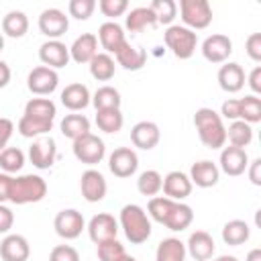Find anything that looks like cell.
I'll list each match as a JSON object with an SVG mask.
<instances>
[{"label": "cell", "mask_w": 261, "mask_h": 261, "mask_svg": "<svg viewBox=\"0 0 261 261\" xmlns=\"http://www.w3.org/2000/svg\"><path fill=\"white\" fill-rule=\"evenodd\" d=\"M190 181L192 186L196 184L198 188H214L220 179V169L216 163L208 161V159H202V161H196L190 169Z\"/></svg>", "instance_id": "cell-22"}, {"label": "cell", "mask_w": 261, "mask_h": 261, "mask_svg": "<svg viewBox=\"0 0 261 261\" xmlns=\"http://www.w3.org/2000/svg\"><path fill=\"white\" fill-rule=\"evenodd\" d=\"M39 59L45 67H51V69L65 67L69 61V47L61 41H45L39 47Z\"/></svg>", "instance_id": "cell-17"}, {"label": "cell", "mask_w": 261, "mask_h": 261, "mask_svg": "<svg viewBox=\"0 0 261 261\" xmlns=\"http://www.w3.org/2000/svg\"><path fill=\"white\" fill-rule=\"evenodd\" d=\"M29 159L37 169H49L57 159V145L51 135L33 139L29 147Z\"/></svg>", "instance_id": "cell-8"}, {"label": "cell", "mask_w": 261, "mask_h": 261, "mask_svg": "<svg viewBox=\"0 0 261 261\" xmlns=\"http://www.w3.org/2000/svg\"><path fill=\"white\" fill-rule=\"evenodd\" d=\"M98 41L102 45V49L110 55V53H118V49L126 43L124 39V29L116 22V20H108V22H102L100 29H98Z\"/></svg>", "instance_id": "cell-20"}, {"label": "cell", "mask_w": 261, "mask_h": 261, "mask_svg": "<svg viewBox=\"0 0 261 261\" xmlns=\"http://www.w3.org/2000/svg\"><path fill=\"white\" fill-rule=\"evenodd\" d=\"M96 53H98V37L94 33L80 35L69 47V59H73L75 63H90Z\"/></svg>", "instance_id": "cell-25"}, {"label": "cell", "mask_w": 261, "mask_h": 261, "mask_svg": "<svg viewBox=\"0 0 261 261\" xmlns=\"http://www.w3.org/2000/svg\"><path fill=\"white\" fill-rule=\"evenodd\" d=\"M71 149H73L75 159L82 161V163H86V165H96V163H100V161L104 159V155H106V145H104V141H102L98 135H92V133H88V135L75 139Z\"/></svg>", "instance_id": "cell-7"}, {"label": "cell", "mask_w": 261, "mask_h": 261, "mask_svg": "<svg viewBox=\"0 0 261 261\" xmlns=\"http://www.w3.org/2000/svg\"><path fill=\"white\" fill-rule=\"evenodd\" d=\"M80 190H82V196L86 202H102L104 196H106V179L104 175L98 171V169H86L82 173V179H80Z\"/></svg>", "instance_id": "cell-15"}, {"label": "cell", "mask_w": 261, "mask_h": 261, "mask_svg": "<svg viewBox=\"0 0 261 261\" xmlns=\"http://www.w3.org/2000/svg\"><path fill=\"white\" fill-rule=\"evenodd\" d=\"M55 114H57V106L49 98H31L24 106V116H31V118L53 122Z\"/></svg>", "instance_id": "cell-30"}, {"label": "cell", "mask_w": 261, "mask_h": 261, "mask_svg": "<svg viewBox=\"0 0 261 261\" xmlns=\"http://www.w3.org/2000/svg\"><path fill=\"white\" fill-rule=\"evenodd\" d=\"M245 51H247V55H249L255 63L261 61V33H251V35L247 37Z\"/></svg>", "instance_id": "cell-47"}, {"label": "cell", "mask_w": 261, "mask_h": 261, "mask_svg": "<svg viewBox=\"0 0 261 261\" xmlns=\"http://www.w3.org/2000/svg\"><path fill=\"white\" fill-rule=\"evenodd\" d=\"M249 179H251V184L253 186H261V159L257 157V159H253V161H249Z\"/></svg>", "instance_id": "cell-52"}, {"label": "cell", "mask_w": 261, "mask_h": 261, "mask_svg": "<svg viewBox=\"0 0 261 261\" xmlns=\"http://www.w3.org/2000/svg\"><path fill=\"white\" fill-rule=\"evenodd\" d=\"M247 165H249V155H247L245 149L232 147V145L230 147H222V151H220V167L218 169H222L230 177H237V175L245 173Z\"/></svg>", "instance_id": "cell-16"}, {"label": "cell", "mask_w": 261, "mask_h": 261, "mask_svg": "<svg viewBox=\"0 0 261 261\" xmlns=\"http://www.w3.org/2000/svg\"><path fill=\"white\" fill-rule=\"evenodd\" d=\"M186 243L175 237H167L157 245L155 261H186Z\"/></svg>", "instance_id": "cell-28"}, {"label": "cell", "mask_w": 261, "mask_h": 261, "mask_svg": "<svg viewBox=\"0 0 261 261\" xmlns=\"http://www.w3.org/2000/svg\"><path fill=\"white\" fill-rule=\"evenodd\" d=\"M118 224L124 230V237L133 245H141V243H145L151 237V220H149L147 212L139 204H126V206H122Z\"/></svg>", "instance_id": "cell-3"}, {"label": "cell", "mask_w": 261, "mask_h": 261, "mask_svg": "<svg viewBox=\"0 0 261 261\" xmlns=\"http://www.w3.org/2000/svg\"><path fill=\"white\" fill-rule=\"evenodd\" d=\"M249 237H251V228H249V224L245 220L234 218V220H228L222 226V241L226 245H230V247H239V245L247 243Z\"/></svg>", "instance_id": "cell-31"}, {"label": "cell", "mask_w": 261, "mask_h": 261, "mask_svg": "<svg viewBox=\"0 0 261 261\" xmlns=\"http://www.w3.org/2000/svg\"><path fill=\"white\" fill-rule=\"evenodd\" d=\"M155 24H157V18H155V14H153V10L149 6H137L124 18V27L130 33H141L143 29L155 27Z\"/></svg>", "instance_id": "cell-29"}, {"label": "cell", "mask_w": 261, "mask_h": 261, "mask_svg": "<svg viewBox=\"0 0 261 261\" xmlns=\"http://www.w3.org/2000/svg\"><path fill=\"white\" fill-rule=\"evenodd\" d=\"M45 196H47V181L41 175L27 173V175L12 177V181H10L8 202H12V204H18V206L35 204V202H41Z\"/></svg>", "instance_id": "cell-4"}, {"label": "cell", "mask_w": 261, "mask_h": 261, "mask_svg": "<svg viewBox=\"0 0 261 261\" xmlns=\"http://www.w3.org/2000/svg\"><path fill=\"white\" fill-rule=\"evenodd\" d=\"M10 181H12V175H8V173H0V204L8 202Z\"/></svg>", "instance_id": "cell-53"}, {"label": "cell", "mask_w": 261, "mask_h": 261, "mask_svg": "<svg viewBox=\"0 0 261 261\" xmlns=\"http://www.w3.org/2000/svg\"><path fill=\"white\" fill-rule=\"evenodd\" d=\"M116 71V63L108 53H96L94 59L90 61V73L94 80L98 82H108L114 77Z\"/></svg>", "instance_id": "cell-34"}, {"label": "cell", "mask_w": 261, "mask_h": 261, "mask_svg": "<svg viewBox=\"0 0 261 261\" xmlns=\"http://www.w3.org/2000/svg\"><path fill=\"white\" fill-rule=\"evenodd\" d=\"M51 128H53V122L39 120V118H31V116H24V114H22L20 120H18V133H20L24 139L43 137V135H47Z\"/></svg>", "instance_id": "cell-39"}, {"label": "cell", "mask_w": 261, "mask_h": 261, "mask_svg": "<svg viewBox=\"0 0 261 261\" xmlns=\"http://www.w3.org/2000/svg\"><path fill=\"white\" fill-rule=\"evenodd\" d=\"M53 228L55 232L65 239V241H73L82 234V230L86 228V220L82 216V212H77L75 208H67L57 212L55 220H53Z\"/></svg>", "instance_id": "cell-9"}, {"label": "cell", "mask_w": 261, "mask_h": 261, "mask_svg": "<svg viewBox=\"0 0 261 261\" xmlns=\"http://www.w3.org/2000/svg\"><path fill=\"white\" fill-rule=\"evenodd\" d=\"M239 120L247 124H255L261 120V98L249 94L245 98H239Z\"/></svg>", "instance_id": "cell-38"}, {"label": "cell", "mask_w": 261, "mask_h": 261, "mask_svg": "<svg viewBox=\"0 0 261 261\" xmlns=\"http://www.w3.org/2000/svg\"><path fill=\"white\" fill-rule=\"evenodd\" d=\"M218 86L224 92H228V94L241 92L243 86H245V69L239 63H234V61L224 63L218 69Z\"/></svg>", "instance_id": "cell-26"}, {"label": "cell", "mask_w": 261, "mask_h": 261, "mask_svg": "<svg viewBox=\"0 0 261 261\" xmlns=\"http://www.w3.org/2000/svg\"><path fill=\"white\" fill-rule=\"evenodd\" d=\"M163 39H165L167 49H171V53L177 59H190L196 51V45H198V35L194 31L186 29L184 24L167 27L163 33Z\"/></svg>", "instance_id": "cell-5"}, {"label": "cell", "mask_w": 261, "mask_h": 261, "mask_svg": "<svg viewBox=\"0 0 261 261\" xmlns=\"http://www.w3.org/2000/svg\"><path fill=\"white\" fill-rule=\"evenodd\" d=\"M88 234H90V239L96 245H100L104 241H112L118 234V220L112 214H108V212H100V214L90 218Z\"/></svg>", "instance_id": "cell-12"}, {"label": "cell", "mask_w": 261, "mask_h": 261, "mask_svg": "<svg viewBox=\"0 0 261 261\" xmlns=\"http://www.w3.org/2000/svg\"><path fill=\"white\" fill-rule=\"evenodd\" d=\"M220 118L239 120V100L237 98H228V100L222 102V106H220Z\"/></svg>", "instance_id": "cell-48"}, {"label": "cell", "mask_w": 261, "mask_h": 261, "mask_svg": "<svg viewBox=\"0 0 261 261\" xmlns=\"http://www.w3.org/2000/svg\"><path fill=\"white\" fill-rule=\"evenodd\" d=\"M67 10H69V16L77 20H88L96 10V2L94 0H69Z\"/></svg>", "instance_id": "cell-44"}, {"label": "cell", "mask_w": 261, "mask_h": 261, "mask_svg": "<svg viewBox=\"0 0 261 261\" xmlns=\"http://www.w3.org/2000/svg\"><path fill=\"white\" fill-rule=\"evenodd\" d=\"M161 190H163L165 198L179 202V200H184V198H188L192 194V181L184 171H169L163 177Z\"/></svg>", "instance_id": "cell-21"}, {"label": "cell", "mask_w": 261, "mask_h": 261, "mask_svg": "<svg viewBox=\"0 0 261 261\" xmlns=\"http://www.w3.org/2000/svg\"><path fill=\"white\" fill-rule=\"evenodd\" d=\"M245 261H261V249H251L249 253H247V259Z\"/></svg>", "instance_id": "cell-55"}, {"label": "cell", "mask_w": 261, "mask_h": 261, "mask_svg": "<svg viewBox=\"0 0 261 261\" xmlns=\"http://www.w3.org/2000/svg\"><path fill=\"white\" fill-rule=\"evenodd\" d=\"M12 130H14V124L10 118H2L0 116V153L6 149L10 137H12Z\"/></svg>", "instance_id": "cell-49"}, {"label": "cell", "mask_w": 261, "mask_h": 261, "mask_svg": "<svg viewBox=\"0 0 261 261\" xmlns=\"http://www.w3.org/2000/svg\"><path fill=\"white\" fill-rule=\"evenodd\" d=\"M24 165V153L18 149V147H6L2 153H0V169L4 173H16L20 171Z\"/></svg>", "instance_id": "cell-41"}, {"label": "cell", "mask_w": 261, "mask_h": 261, "mask_svg": "<svg viewBox=\"0 0 261 261\" xmlns=\"http://www.w3.org/2000/svg\"><path fill=\"white\" fill-rule=\"evenodd\" d=\"M194 124L198 130V137L204 147L208 149H220L226 143V128L222 124V118L212 108H198L194 114Z\"/></svg>", "instance_id": "cell-2"}, {"label": "cell", "mask_w": 261, "mask_h": 261, "mask_svg": "<svg viewBox=\"0 0 261 261\" xmlns=\"http://www.w3.org/2000/svg\"><path fill=\"white\" fill-rule=\"evenodd\" d=\"M247 84H249V88L253 90V96L261 94V67H259V65L253 67V71H251L249 77H247Z\"/></svg>", "instance_id": "cell-51"}, {"label": "cell", "mask_w": 261, "mask_h": 261, "mask_svg": "<svg viewBox=\"0 0 261 261\" xmlns=\"http://www.w3.org/2000/svg\"><path fill=\"white\" fill-rule=\"evenodd\" d=\"M214 249H216L214 239L206 230H194L190 234L188 243H186V253H190V257L196 259V261H208V259H212Z\"/></svg>", "instance_id": "cell-19"}, {"label": "cell", "mask_w": 261, "mask_h": 261, "mask_svg": "<svg viewBox=\"0 0 261 261\" xmlns=\"http://www.w3.org/2000/svg\"><path fill=\"white\" fill-rule=\"evenodd\" d=\"M59 128H61V135L65 139L75 141V139H80V137L90 133V120L84 114H65V118L61 120Z\"/></svg>", "instance_id": "cell-32"}, {"label": "cell", "mask_w": 261, "mask_h": 261, "mask_svg": "<svg viewBox=\"0 0 261 261\" xmlns=\"http://www.w3.org/2000/svg\"><path fill=\"white\" fill-rule=\"evenodd\" d=\"M61 104L71 110V112H77V110H84L90 102H92V96H90V90L88 86L75 82V84H67L63 90H61Z\"/></svg>", "instance_id": "cell-24"}, {"label": "cell", "mask_w": 261, "mask_h": 261, "mask_svg": "<svg viewBox=\"0 0 261 261\" xmlns=\"http://www.w3.org/2000/svg\"><path fill=\"white\" fill-rule=\"evenodd\" d=\"M10 67H8V63L6 61H2L0 59V88H6L8 86V82H10Z\"/></svg>", "instance_id": "cell-54"}, {"label": "cell", "mask_w": 261, "mask_h": 261, "mask_svg": "<svg viewBox=\"0 0 261 261\" xmlns=\"http://www.w3.org/2000/svg\"><path fill=\"white\" fill-rule=\"evenodd\" d=\"M124 245L116 239L112 241H104L98 245V259L100 261H118L122 255H124Z\"/></svg>", "instance_id": "cell-43"}, {"label": "cell", "mask_w": 261, "mask_h": 261, "mask_svg": "<svg viewBox=\"0 0 261 261\" xmlns=\"http://www.w3.org/2000/svg\"><path fill=\"white\" fill-rule=\"evenodd\" d=\"M232 53V41L226 35L214 33L204 39L202 43V55L210 63H224Z\"/></svg>", "instance_id": "cell-14"}, {"label": "cell", "mask_w": 261, "mask_h": 261, "mask_svg": "<svg viewBox=\"0 0 261 261\" xmlns=\"http://www.w3.org/2000/svg\"><path fill=\"white\" fill-rule=\"evenodd\" d=\"M96 124L100 130L108 133V135H114L122 128L124 124V118H122V112L120 108H106V110H96Z\"/></svg>", "instance_id": "cell-35"}, {"label": "cell", "mask_w": 261, "mask_h": 261, "mask_svg": "<svg viewBox=\"0 0 261 261\" xmlns=\"http://www.w3.org/2000/svg\"><path fill=\"white\" fill-rule=\"evenodd\" d=\"M159 139H161V130L153 120H141L130 128V141L137 149L149 151L157 147Z\"/></svg>", "instance_id": "cell-18"}, {"label": "cell", "mask_w": 261, "mask_h": 261, "mask_svg": "<svg viewBox=\"0 0 261 261\" xmlns=\"http://www.w3.org/2000/svg\"><path fill=\"white\" fill-rule=\"evenodd\" d=\"M14 224V214L8 206L0 204V234H6Z\"/></svg>", "instance_id": "cell-50"}, {"label": "cell", "mask_w": 261, "mask_h": 261, "mask_svg": "<svg viewBox=\"0 0 261 261\" xmlns=\"http://www.w3.org/2000/svg\"><path fill=\"white\" fill-rule=\"evenodd\" d=\"M118 261H137V259H135V257H130V255H126V253H124V255H122V257H120V259H118Z\"/></svg>", "instance_id": "cell-57"}, {"label": "cell", "mask_w": 261, "mask_h": 261, "mask_svg": "<svg viewBox=\"0 0 261 261\" xmlns=\"http://www.w3.org/2000/svg\"><path fill=\"white\" fill-rule=\"evenodd\" d=\"M161 186H163V177L157 169H147L139 175L137 179V190L143 194V196H157L161 192Z\"/></svg>", "instance_id": "cell-40"}, {"label": "cell", "mask_w": 261, "mask_h": 261, "mask_svg": "<svg viewBox=\"0 0 261 261\" xmlns=\"http://www.w3.org/2000/svg\"><path fill=\"white\" fill-rule=\"evenodd\" d=\"M120 92L112 86H100L94 96H92V104L96 110H106V108H120Z\"/></svg>", "instance_id": "cell-37"}, {"label": "cell", "mask_w": 261, "mask_h": 261, "mask_svg": "<svg viewBox=\"0 0 261 261\" xmlns=\"http://www.w3.org/2000/svg\"><path fill=\"white\" fill-rule=\"evenodd\" d=\"M226 141H230L232 147L245 149L253 141V126L243 120H232L226 128Z\"/></svg>", "instance_id": "cell-36"}, {"label": "cell", "mask_w": 261, "mask_h": 261, "mask_svg": "<svg viewBox=\"0 0 261 261\" xmlns=\"http://www.w3.org/2000/svg\"><path fill=\"white\" fill-rule=\"evenodd\" d=\"M2 49H4V37L0 35V51H2Z\"/></svg>", "instance_id": "cell-58"}, {"label": "cell", "mask_w": 261, "mask_h": 261, "mask_svg": "<svg viewBox=\"0 0 261 261\" xmlns=\"http://www.w3.org/2000/svg\"><path fill=\"white\" fill-rule=\"evenodd\" d=\"M69 29V18L59 8H45L39 14V31L49 37V41H59L61 35H65Z\"/></svg>", "instance_id": "cell-10"}, {"label": "cell", "mask_w": 261, "mask_h": 261, "mask_svg": "<svg viewBox=\"0 0 261 261\" xmlns=\"http://www.w3.org/2000/svg\"><path fill=\"white\" fill-rule=\"evenodd\" d=\"M57 84H59V75L55 69L51 67H45V65H39L35 69H31L29 77H27V88L37 94V96H49L57 90Z\"/></svg>", "instance_id": "cell-11"}, {"label": "cell", "mask_w": 261, "mask_h": 261, "mask_svg": "<svg viewBox=\"0 0 261 261\" xmlns=\"http://www.w3.org/2000/svg\"><path fill=\"white\" fill-rule=\"evenodd\" d=\"M114 57H116V63L126 71H137L147 63V51L141 45H130L128 41L118 49Z\"/></svg>", "instance_id": "cell-27"}, {"label": "cell", "mask_w": 261, "mask_h": 261, "mask_svg": "<svg viewBox=\"0 0 261 261\" xmlns=\"http://www.w3.org/2000/svg\"><path fill=\"white\" fill-rule=\"evenodd\" d=\"M49 261H80V253L71 245H57L51 249Z\"/></svg>", "instance_id": "cell-46"}, {"label": "cell", "mask_w": 261, "mask_h": 261, "mask_svg": "<svg viewBox=\"0 0 261 261\" xmlns=\"http://www.w3.org/2000/svg\"><path fill=\"white\" fill-rule=\"evenodd\" d=\"M139 167V157L130 147H118L108 157V169L116 177H130Z\"/></svg>", "instance_id": "cell-13"}, {"label": "cell", "mask_w": 261, "mask_h": 261, "mask_svg": "<svg viewBox=\"0 0 261 261\" xmlns=\"http://www.w3.org/2000/svg\"><path fill=\"white\" fill-rule=\"evenodd\" d=\"M212 261H239L234 255H220V257H216V259H212Z\"/></svg>", "instance_id": "cell-56"}, {"label": "cell", "mask_w": 261, "mask_h": 261, "mask_svg": "<svg viewBox=\"0 0 261 261\" xmlns=\"http://www.w3.org/2000/svg\"><path fill=\"white\" fill-rule=\"evenodd\" d=\"M149 8L153 10L155 18H157V24H167L171 27L173 18L177 16V4L173 0H153L149 4Z\"/></svg>", "instance_id": "cell-42"}, {"label": "cell", "mask_w": 261, "mask_h": 261, "mask_svg": "<svg viewBox=\"0 0 261 261\" xmlns=\"http://www.w3.org/2000/svg\"><path fill=\"white\" fill-rule=\"evenodd\" d=\"M147 210H149V216L153 220H157L159 224L167 226L169 230H184L194 220V212H192V208L188 204L169 200L165 196L151 198Z\"/></svg>", "instance_id": "cell-1"}, {"label": "cell", "mask_w": 261, "mask_h": 261, "mask_svg": "<svg viewBox=\"0 0 261 261\" xmlns=\"http://www.w3.org/2000/svg\"><path fill=\"white\" fill-rule=\"evenodd\" d=\"M31 255L29 241L22 234H6L0 243L2 261H27Z\"/></svg>", "instance_id": "cell-23"}, {"label": "cell", "mask_w": 261, "mask_h": 261, "mask_svg": "<svg viewBox=\"0 0 261 261\" xmlns=\"http://www.w3.org/2000/svg\"><path fill=\"white\" fill-rule=\"evenodd\" d=\"M179 14L184 27L190 31L206 29L212 22V8L208 0H179Z\"/></svg>", "instance_id": "cell-6"}, {"label": "cell", "mask_w": 261, "mask_h": 261, "mask_svg": "<svg viewBox=\"0 0 261 261\" xmlns=\"http://www.w3.org/2000/svg\"><path fill=\"white\" fill-rule=\"evenodd\" d=\"M2 31L4 35L12 37V39H20L27 35L29 31V18L22 10H10L4 18H2Z\"/></svg>", "instance_id": "cell-33"}, {"label": "cell", "mask_w": 261, "mask_h": 261, "mask_svg": "<svg viewBox=\"0 0 261 261\" xmlns=\"http://www.w3.org/2000/svg\"><path fill=\"white\" fill-rule=\"evenodd\" d=\"M98 8H100V12L104 16L116 18V16H122L128 10V2L126 0H100Z\"/></svg>", "instance_id": "cell-45"}]
</instances>
